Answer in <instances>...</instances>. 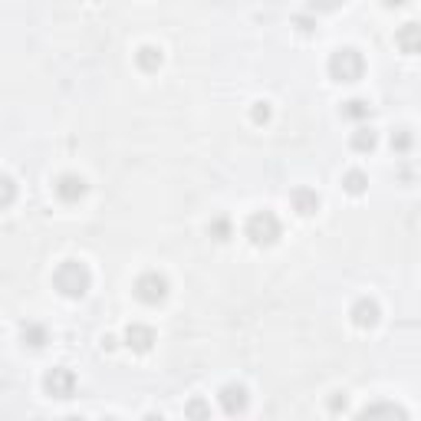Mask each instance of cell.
<instances>
[{"mask_svg":"<svg viewBox=\"0 0 421 421\" xmlns=\"http://www.w3.org/2000/svg\"><path fill=\"white\" fill-rule=\"evenodd\" d=\"M53 283H56V290H60L63 297L79 299V297H86L89 283H92V273H89V267L83 261H66L56 267Z\"/></svg>","mask_w":421,"mask_h":421,"instance_id":"obj_1","label":"cell"},{"mask_svg":"<svg viewBox=\"0 0 421 421\" xmlns=\"http://www.w3.org/2000/svg\"><path fill=\"white\" fill-rule=\"evenodd\" d=\"M365 73V60H362L359 50L352 47H339V50L329 56V76L336 83H356Z\"/></svg>","mask_w":421,"mask_h":421,"instance_id":"obj_2","label":"cell"},{"mask_svg":"<svg viewBox=\"0 0 421 421\" xmlns=\"http://www.w3.org/2000/svg\"><path fill=\"white\" fill-rule=\"evenodd\" d=\"M280 221H276V214L273 210H257V214H250L247 217V227H244V234L250 237V244H257V247H270L280 240Z\"/></svg>","mask_w":421,"mask_h":421,"instance_id":"obj_3","label":"cell"},{"mask_svg":"<svg viewBox=\"0 0 421 421\" xmlns=\"http://www.w3.org/2000/svg\"><path fill=\"white\" fill-rule=\"evenodd\" d=\"M135 297L142 299V303L155 306V303H161V299L168 297V280H165L161 273H155V270L142 273V276L135 280Z\"/></svg>","mask_w":421,"mask_h":421,"instance_id":"obj_4","label":"cell"},{"mask_svg":"<svg viewBox=\"0 0 421 421\" xmlns=\"http://www.w3.org/2000/svg\"><path fill=\"white\" fill-rule=\"evenodd\" d=\"M43 388H47L53 398H73L76 375L69 369H50L47 372V379H43Z\"/></svg>","mask_w":421,"mask_h":421,"instance_id":"obj_5","label":"cell"},{"mask_svg":"<svg viewBox=\"0 0 421 421\" xmlns=\"http://www.w3.org/2000/svg\"><path fill=\"white\" fill-rule=\"evenodd\" d=\"M356 421H411V418H408V411L402 408V405H395V402H375L365 411H359Z\"/></svg>","mask_w":421,"mask_h":421,"instance_id":"obj_6","label":"cell"},{"mask_svg":"<svg viewBox=\"0 0 421 421\" xmlns=\"http://www.w3.org/2000/svg\"><path fill=\"white\" fill-rule=\"evenodd\" d=\"M349 316H352V322L359 326V329H372L375 322H379V303L375 299H369V297H362V299H356L352 303V310H349Z\"/></svg>","mask_w":421,"mask_h":421,"instance_id":"obj_7","label":"cell"},{"mask_svg":"<svg viewBox=\"0 0 421 421\" xmlns=\"http://www.w3.org/2000/svg\"><path fill=\"white\" fill-rule=\"evenodd\" d=\"M83 195H86V178H79V174H60V181H56V198L66 201V204H76Z\"/></svg>","mask_w":421,"mask_h":421,"instance_id":"obj_8","label":"cell"},{"mask_svg":"<svg viewBox=\"0 0 421 421\" xmlns=\"http://www.w3.org/2000/svg\"><path fill=\"white\" fill-rule=\"evenodd\" d=\"M151 342H155V329L145 326V322H132L125 329V346L132 349V352H149Z\"/></svg>","mask_w":421,"mask_h":421,"instance_id":"obj_9","label":"cell"},{"mask_svg":"<svg viewBox=\"0 0 421 421\" xmlns=\"http://www.w3.org/2000/svg\"><path fill=\"white\" fill-rule=\"evenodd\" d=\"M221 408L227 411V415H240V411H247V388L244 385H224L221 388Z\"/></svg>","mask_w":421,"mask_h":421,"instance_id":"obj_10","label":"cell"},{"mask_svg":"<svg viewBox=\"0 0 421 421\" xmlns=\"http://www.w3.org/2000/svg\"><path fill=\"white\" fill-rule=\"evenodd\" d=\"M395 47L402 53H408V56H415V53H421V24H402L395 30Z\"/></svg>","mask_w":421,"mask_h":421,"instance_id":"obj_11","label":"cell"},{"mask_svg":"<svg viewBox=\"0 0 421 421\" xmlns=\"http://www.w3.org/2000/svg\"><path fill=\"white\" fill-rule=\"evenodd\" d=\"M290 204H293V210H297V214L310 217V214H316V210H320V195H316L313 188H297V191L290 195Z\"/></svg>","mask_w":421,"mask_h":421,"instance_id":"obj_12","label":"cell"},{"mask_svg":"<svg viewBox=\"0 0 421 421\" xmlns=\"http://www.w3.org/2000/svg\"><path fill=\"white\" fill-rule=\"evenodd\" d=\"M161 50L158 47H151V43H145V47H138V53H135V63H138V69H145V73H155L161 66Z\"/></svg>","mask_w":421,"mask_h":421,"instance_id":"obj_13","label":"cell"},{"mask_svg":"<svg viewBox=\"0 0 421 421\" xmlns=\"http://www.w3.org/2000/svg\"><path fill=\"white\" fill-rule=\"evenodd\" d=\"M372 106L365 99H349L342 102V119H352V122H359V119H369Z\"/></svg>","mask_w":421,"mask_h":421,"instance_id":"obj_14","label":"cell"},{"mask_svg":"<svg viewBox=\"0 0 421 421\" xmlns=\"http://www.w3.org/2000/svg\"><path fill=\"white\" fill-rule=\"evenodd\" d=\"M185 418L188 421H210V405L204 398H191L185 405Z\"/></svg>","mask_w":421,"mask_h":421,"instance_id":"obj_15","label":"cell"},{"mask_svg":"<svg viewBox=\"0 0 421 421\" xmlns=\"http://www.w3.org/2000/svg\"><path fill=\"white\" fill-rule=\"evenodd\" d=\"M365 185H369V178H365V172H359V168H352V172L342 174V188H346L349 195H362Z\"/></svg>","mask_w":421,"mask_h":421,"instance_id":"obj_16","label":"cell"},{"mask_svg":"<svg viewBox=\"0 0 421 421\" xmlns=\"http://www.w3.org/2000/svg\"><path fill=\"white\" fill-rule=\"evenodd\" d=\"M375 142H379V135H375L372 129H359V132L352 135V149H356V151H372V149H375Z\"/></svg>","mask_w":421,"mask_h":421,"instance_id":"obj_17","label":"cell"},{"mask_svg":"<svg viewBox=\"0 0 421 421\" xmlns=\"http://www.w3.org/2000/svg\"><path fill=\"white\" fill-rule=\"evenodd\" d=\"M24 342L26 346H43L47 342V329L40 322H26L24 326Z\"/></svg>","mask_w":421,"mask_h":421,"instance_id":"obj_18","label":"cell"},{"mask_svg":"<svg viewBox=\"0 0 421 421\" xmlns=\"http://www.w3.org/2000/svg\"><path fill=\"white\" fill-rule=\"evenodd\" d=\"M250 119L257 125H267L270 122V102H254V109H250Z\"/></svg>","mask_w":421,"mask_h":421,"instance_id":"obj_19","label":"cell"},{"mask_svg":"<svg viewBox=\"0 0 421 421\" xmlns=\"http://www.w3.org/2000/svg\"><path fill=\"white\" fill-rule=\"evenodd\" d=\"M392 149L395 151H408L411 149V135L405 132V129H398L395 135H392Z\"/></svg>","mask_w":421,"mask_h":421,"instance_id":"obj_20","label":"cell"},{"mask_svg":"<svg viewBox=\"0 0 421 421\" xmlns=\"http://www.w3.org/2000/svg\"><path fill=\"white\" fill-rule=\"evenodd\" d=\"M227 234H231V224L224 221V217H217V221L210 224V237H217V240H227Z\"/></svg>","mask_w":421,"mask_h":421,"instance_id":"obj_21","label":"cell"},{"mask_svg":"<svg viewBox=\"0 0 421 421\" xmlns=\"http://www.w3.org/2000/svg\"><path fill=\"white\" fill-rule=\"evenodd\" d=\"M349 405V398H346V392H336L333 398H329V411H342Z\"/></svg>","mask_w":421,"mask_h":421,"instance_id":"obj_22","label":"cell"},{"mask_svg":"<svg viewBox=\"0 0 421 421\" xmlns=\"http://www.w3.org/2000/svg\"><path fill=\"white\" fill-rule=\"evenodd\" d=\"M0 185H3V208H10L13 204V178H3Z\"/></svg>","mask_w":421,"mask_h":421,"instance_id":"obj_23","label":"cell"},{"mask_svg":"<svg viewBox=\"0 0 421 421\" xmlns=\"http://www.w3.org/2000/svg\"><path fill=\"white\" fill-rule=\"evenodd\" d=\"M102 349H115V336H102Z\"/></svg>","mask_w":421,"mask_h":421,"instance_id":"obj_24","label":"cell"},{"mask_svg":"<svg viewBox=\"0 0 421 421\" xmlns=\"http://www.w3.org/2000/svg\"><path fill=\"white\" fill-rule=\"evenodd\" d=\"M142 421H165V418H161V415H155V411H151V415H145V418H142Z\"/></svg>","mask_w":421,"mask_h":421,"instance_id":"obj_25","label":"cell"},{"mask_svg":"<svg viewBox=\"0 0 421 421\" xmlns=\"http://www.w3.org/2000/svg\"><path fill=\"white\" fill-rule=\"evenodd\" d=\"M66 421H83V418H79V415H69V418H66Z\"/></svg>","mask_w":421,"mask_h":421,"instance_id":"obj_26","label":"cell"},{"mask_svg":"<svg viewBox=\"0 0 421 421\" xmlns=\"http://www.w3.org/2000/svg\"><path fill=\"white\" fill-rule=\"evenodd\" d=\"M102 421H119V418H112V415H106V418H102Z\"/></svg>","mask_w":421,"mask_h":421,"instance_id":"obj_27","label":"cell"}]
</instances>
